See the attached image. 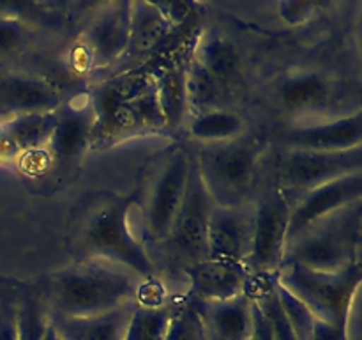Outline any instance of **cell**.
<instances>
[{
	"label": "cell",
	"instance_id": "cell-1",
	"mask_svg": "<svg viewBox=\"0 0 362 340\" xmlns=\"http://www.w3.org/2000/svg\"><path fill=\"white\" fill-rule=\"evenodd\" d=\"M133 208V193L108 190L85 193L67 218L66 239L76 261L98 259L127 268L144 280L158 278L147 246L129 225Z\"/></svg>",
	"mask_w": 362,
	"mask_h": 340
},
{
	"label": "cell",
	"instance_id": "cell-2",
	"mask_svg": "<svg viewBox=\"0 0 362 340\" xmlns=\"http://www.w3.org/2000/svg\"><path fill=\"white\" fill-rule=\"evenodd\" d=\"M145 280L119 264L81 259L49 273L39 283L49 315L83 319L136 303Z\"/></svg>",
	"mask_w": 362,
	"mask_h": 340
},
{
	"label": "cell",
	"instance_id": "cell-3",
	"mask_svg": "<svg viewBox=\"0 0 362 340\" xmlns=\"http://www.w3.org/2000/svg\"><path fill=\"white\" fill-rule=\"evenodd\" d=\"M191 151L172 144L156 152L141 169L134 191V208L141 215L144 241L161 246L168 237L186 191Z\"/></svg>",
	"mask_w": 362,
	"mask_h": 340
},
{
	"label": "cell",
	"instance_id": "cell-4",
	"mask_svg": "<svg viewBox=\"0 0 362 340\" xmlns=\"http://www.w3.org/2000/svg\"><path fill=\"white\" fill-rule=\"evenodd\" d=\"M267 137L250 131L219 144L200 145L194 158L205 190L216 205H239L251 200L258 166L267 151Z\"/></svg>",
	"mask_w": 362,
	"mask_h": 340
},
{
	"label": "cell",
	"instance_id": "cell-5",
	"mask_svg": "<svg viewBox=\"0 0 362 340\" xmlns=\"http://www.w3.org/2000/svg\"><path fill=\"white\" fill-rule=\"evenodd\" d=\"M362 204L339 209L286 241L283 262L318 271H338L361 262Z\"/></svg>",
	"mask_w": 362,
	"mask_h": 340
},
{
	"label": "cell",
	"instance_id": "cell-6",
	"mask_svg": "<svg viewBox=\"0 0 362 340\" xmlns=\"http://www.w3.org/2000/svg\"><path fill=\"white\" fill-rule=\"evenodd\" d=\"M361 262L338 271H318L299 264L279 268L278 280L293 296L299 298L315 317L349 333L350 312L361 285Z\"/></svg>",
	"mask_w": 362,
	"mask_h": 340
},
{
	"label": "cell",
	"instance_id": "cell-7",
	"mask_svg": "<svg viewBox=\"0 0 362 340\" xmlns=\"http://www.w3.org/2000/svg\"><path fill=\"white\" fill-rule=\"evenodd\" d=\"M212 208H214V202L205 190L197 158L191 152L186 191H184L182 202H180L168 237L161 244L168 254L170 261L179 266L182 271L189 266L209 259L207 229Z\"/></svg>",
	"mask_w": 362,
	"mask_h": 340
},
{
	"label": "cell",
	"instance_id": "cell-8",
	"mask_svg": "<svg viewBox=\"0 0 362 340\" xmlns=\"http://www.w3.org/2000/svg\"><path fill=\"white\" fill-rule=\"evenodd\" d=\"M55 128L45 147L37 152L45 159V170H48V174L55 176L57 181H67L81 165V159L92 144L95 115L88 92L64 99L55 110Z\"/></svg>",
	"mask_w": 362,
	"mask_h": 340
},
{
	"label": "cell",
	"instance_id": "cell-9",
	"mask_svg": "<svg viewBox=\"0 0 362 340\" xmlns=\"http://www.w3.org/2000/svg\"><path fill=\"white\" fill-rule=\"evenodd\" d=\"M290 202L274 184L255 200V229L246 266L251 278L278 276L286 246Z\"/></svg>",
	"mask_w": 362,
	"mask_h": 340
},
{
	"label": "cell",
	"instance_id": "cell-10",
	"mask_svg": "<svg viewBox=\"0 0 362 340\" xmlns=\"http://www.w3.org/2000/svg\"><path fill=\"white\" fill-rule=\"evenodd\" d=\"M362 170V145L339 152H315L283 149L276 162V188L299 193Z\"/></svg>",
	"mask_w": 362,
	"mask_h": 340
},
{
	"label": "cell",
	"instance_id": "cell-11",
	"mask_svg": "<svg viewBox=\"0 0 362 340\" xmlns=\"http://www.w3.org/2000/svg\"><path fill=\"white\" fill-rule=\"evenodd\" d=\"M285 193V191H283ZM290 202V222L286 241L292 239L318 220L362 200V170L331 183L299 193H285Z\"/></svg>",
	"mask_w": 362,
	"mask_h": 340
},
{
	"label": "cell",
	"instance_id": "cell-12",
	"mask_svg": "<svg viewBox=\"0 0 362 340\" xmlns=\"http://www.w3.org/2000/svg\"><path fill=\"white\" fill-rule=\"evenodd\" d=\"M255 200L239 205H216L207 229L209 259L244 262L253 243Z\"/></svg>",
	"mask_w": 362,
	"mask_h": 340
},
{
	"label": "cell",
	"instance_id": "cell-13",
	"mask_svg": "<svg viewBox=\"0 0 362 340\" xmlns=\"http://www.w3.org/2000/svg\"><path fill=\"white\" fill-rule=\"evenodd\" d=\"M133 2H108L94 14L85 30V48L94 69L112 66L129 48Z\"/></svg>",
	"mask_w": 362,
	"mask_h": 340
},
{
	"label": "cell",
	"instance_id": "cell-14",
	"mask_svg": "<svg viewBox=\"0 0 362 340\" xmlns=\"http://www.w3.org/2000/svg\"><path fill=\"white\" fill-rule=\"evenodd\" d=\"M278 138L283 149H296V151L339 152L359 147L362 140L361 110L346 113L338 119L286 128Z\"/></svg>",
	"mask_w": 362,
	"mask_h": 340
},
{
	"label": "cell",
	"instance_id": "cell-15",
	"mask_svg": "<svg viewBox=\"0 0 362 340\" xmlns=\"http://www.w3.org/2000/svg\"><path fill=\"white\" fill-rule=\"evenodd\" d=\"M62 94L46 78L20 71L0 73V115L16 117L25 113L55 112Z\"/></svg>",
	"mask_w": 362,
	"mask_h": 340
},
{
	"label": "cell",
	"instance_id": "cell-16",
	"mask_svg": "<svg viewBox=\"0 0 362 340\" xmlns=\"http://www.w3.org/2000/svg\"><path fill=\"white\" fill-rule=\"evenodd\" d=\"M191 298L198 301H223L246 294L250 269L244 262L205 259L184 269Z\"/></svg>",
	"mask_w": 362,
	"mask_h": 340
},
{
	"label": "cell",
	"instance_id": "cell-17",
	"mask_svg": "<svg viewBox=\"0 0 362 340\" xmlns=\"http://www.w3.org/2000/svg\"><path fill=\"white\" fill-rule=\"evenodd\" d=\"M194 300V298H193ZM207 339L247 340L251 336V298L247 294L223 301H198Z\"/></svg>",
	"mask_w": 362,
	"mask_h": 340
},
{
	"label": "cell",
	"instance_id": "cell-18",
	"mask_svg": "<svg viewBox=\"0 0 362 340\" xmlns=\"http://www.w3.org/2000/svg\"><path fill=\"white\" fill-rule=\"evenodd\" d=\"M163 130H166V120L159 106L156 85L152 81L148 87L131 96L120 105L108 140H119L120 137H133V135L154 133V131Z\"/></svg>",
	"mask_w": 362,
	"mask_h": 340
},
{
	"label": "cell",
	"instance_id": "cell-19",
	"mask_svg": "<svg viewBox=\"0 0 362 340\" xmlns=\"http://www.w3.org/2000/svg\"><path fill=\"white\" fill-rule=\"evenodd\" d=\"M331 81L313 69H293L281 78L278 98L286 112L304 113L324 108L331 101Z\"/></svg>",
	"mask_w": 362,
	"mask_h": 340
},
{
	"label": "cell",
	"instance_id": "cell-20",
	"mask_svg": "<svg viewBox=\"0 0 362 340\" xmlns=\"http://www.w3.org/2000/svg\"><path fill=\"white\" fill-rule=\"evenodd\" d=\"M134 305L136 303L124 305L95 317L71 319L49 315V321L60 340H124Z\"/></svg>",
	"mask_w": 362,
	"mask_h": 340
},
{
	"label": "cell",
	"instance_id": "cell-21",
	"mask_svg": "<svg viewBox=\"0 0 362 340\" xmlns=\"http://www.w3.org/2000/svg\"><path fill=\"white\" fill-rule=\"evenodd\" d=\"M16 335L18 340H59L41 285L16 289Z\"/></svg>",
	"mask_w": 362,
	"mask_h": 340
},
{
	"label": "cell",
	"instance_id": "cell-22",
	"mask_svg": "<svg viewBox=\"0 0 362 340\" xmlns=\"http://www.w3.org/2000/svg\"><path fill=\"white\" fill-rule=\"evenodd\" d=\"M55 112L25 113V115L11 117L6 123L0 124V140L14 151H39L48 142L55 128Z\"/></svg>",
	"mask_w": 362,
	"mask_h": 340
},
{
	"label": "cell",
	"instance_id": "cell-23",
	"mask_svg": "<svg viewBox=\"0 0 362 340\" xmlns=\"http://www.w3.org/2000/svg\"><path fill=\"white\" fill-rule=\"evenodd\" d=\"M193 60L223 85L228 84L239 71V53L235 45L218 30H207L198 39Z\"/></svg>",
	"mask_w": 362,
	"mask_h": 340
},
{
	"label": "cell",
	"instance_id": "cell-24",
	"mask_svg": "<svg viewBox=\"0 0 362 340\" xmlns=\"http://www.w3.org/2000/svg\"><path fill=\"white\" fill-rule=\"evenodd\" d=\"M246 131L244 117L228 108L209 110L198 115H191L189 124H187L189 138L200 145L235 140Z\"/></svg>",
	"mask_w": 362,
	"mask_h": 340
},
{
	"label": "cell",
	"instance_id": "cell-25",
	"mask_svg": "<svg viewBox=\"0 0 362 340\" xmlns=\"http://www.w3.org/2000/svg\"><path fill=\"white\" fill-rule=\"evenodd\" d=\"M172 27L156 2H133L131 6V34L127 52L144 53L165 39Z\"/></svg>",
	"mask_w": 362,
	"mask_h": 340
},
{
	"label": "cell",
	"instance_id": "cell-26",
	"mask_svg": "<svg viewBox=\"0 0 362 340\" xmlns=\"http://www.w3.org/2000/svg\"><path fill=\"white\" fill-rule=\"evenodd\" d=\"M166 130H177L189 115L186 91V67H170L154 80Z\"/></svg>",
	"mask_w": 362,
	"mask_h": 340
},
{
	"label": "cell",
	"instance_id": "cell-27",
	"mask_svg": "<svg viewBox=\"0 0 362 340\" xmlns=\"http://www.w3.org/2000/svg\"><path fill=\"white\" fill-rule=\"evenodd\" d=\"M179 298L175 296L159 305H134L124 340H165Z\"/></svg>",
	"mask_w": 362,
	"mask_h": 340
},
{
	"label": "cell",
	"instance_id": "cell-28",
	"mask_svg": "<svg viewBox=\"0 0 362 340\" xmlns=\"http://www.w3.org/2000/svg\"><path fill=\"white\" fill-rule=\"evenodd\" d=\"M186 91L189 115L225 108L223 99H225L226 85L216 80L197 60H191L189 66L186 67Z\"/></svg>",
	"mask_w": 362,
	"mask_h": 340
},
{
	"label": "cell",
	"instance_id": "cell-29",
	"mask_svg": "<svg viewBox=\"0 0 362 340\" xmlns=\"http://www.w3.org/2000/svg\"><path fill=\"white\" fill-rule=\"evenodd\" d=\"M165 340H207V329L202 312L197 300H193L189 294L179 298Z\"/></svg>",
	"mask_w": 362,
	"mask_h": 340
},
{
	"label": "cell",
	"instance_id": "cell-30",
	"mask_svg": "<svg viewBox=\"0 0 362 340\" xmlns=\"http://www.w3.org/2000/svg\"><path fill=\"white\" fill-rule=\"evenodd\" d=\"M276 290H278L279 305H281L283 308V314H285L292 332L296 333L297 340H311L315 324H317V317L313 315V312H311L299 298L293 296L288 289H285V287L279 283V280Z\"/></svg>",
	"mask_w": 362,
	"mask_h": 340
},
{
	"label": "cell",
	"instance_id": "cell-31",
	"mask_svg": "<svg viewBox=\"0 0 362 340\" xmlns=\"http://www.w3.org/2000/svg\"><path fill=\"white\" fill-rule=\"evenodd\" d=\"M30 39V28L20 18L0 14V57H7L23 48Z\"/></svg>",
	"mask_w": 362,
	"mask_h": 340
},
{
	"label": "cell",
	"instance_id": "cell-32",
	"mask_svg": "<svg viewBox=\"0 0 362 340\" xmlns=\"http://www.w3.org/2000/svg\"><path fill=\"white\" fill-rule=\"evenodd\" d=\"M0 340H18L16 335V289H0Z\"/></svg>",
	"mask_w": 362,
	"mask_h": 340
},
{
	"label": "cell",
	"instance_id": "cell-33",
	"mask_svg": "<svg viewBox=\"0 0 362 340\" xmlns=\"http://www.w3.org/2000/svg\"><path fill=\"white\" fill-rule=\"evenodd\" d=\"M279 13L288 25H300L313 16L318 4L315 2H279Z\"/></svg>",
	"mask_w": 362,
	"mask_h": 340
},
{
	"label": "cell",
	"instance_id": "cell-34",
	"mask_svg": "<svg viewBox=\"0 0 362 340\" xmlns=\"http://www.w3.org/2000/svg\"><path fill=\"white\" fill-rule=\"evenodd\" d=\"M311 340H350V339H349V333L341 332V329L334 328V326L327 324V322H322L317 319V324H315Z\"/></svg>",
	"mask_w": 362,
	"mask_h": 340
},
{
	"label": "cell",
	"instance_id": "cell-35",
	"mask_svg": "<svg viewBox=\"0 0 362 340\" xmlns=\"http://www.w3.org/2000/svg\"><path fill=\"white\" fill-rule=\"evenodd\" d=\"M247 340H251V339H247Z\"/></svg>",
	"mask_w": 362,
	"mask_h": 340
},
{
	"label": "cell",
	"instance_id": "cell-36",
	"mask_svg": "<svg viewBox=\"0 0 362 340\" xmlns=\"http://www.w3.org/2000/svg\"><path fill=\"white\" fill-rule=\"evenodd\" d=\"M59 340H60V339H59Z\"/></svg>",
	"mask_w": 362,
	"mask_h": 340
}]
</instances>
